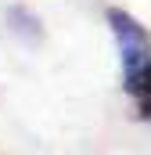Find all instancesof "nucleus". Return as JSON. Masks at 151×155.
Returning <instances> with one entry per match:
<instances>
[{
    "label": "nucleus",
    "instance_id": "1",
    "mask_svg": "<svg viewBox=\"0 0 151 155\" xmlns=\"http://www.w3.org/2000/svg\"><path fill=\"white\" fill-rule=\"evenodd\" d=\"M108 29L119 47V65H122V87L137 101L140 119H151V36L148 29L122 7L108 11Z\"/></svg>",
    "mask_w": 151,
    "mask_h": 155
}]
</instances>
